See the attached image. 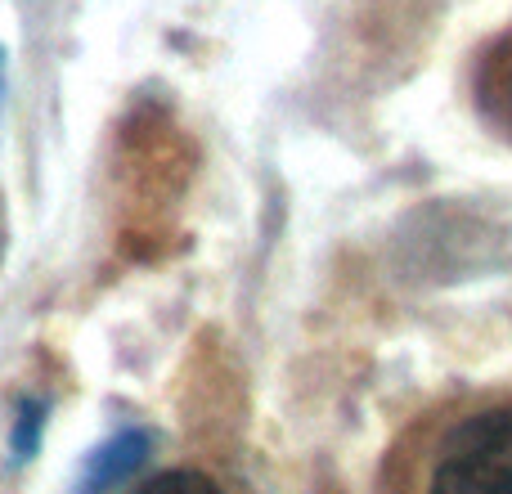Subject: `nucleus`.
<instances>
[{
  "mask_svg": "<svg viewBox=\"0 0 512 494\" xmlns=\"http://www.w3.org/2000/svg\"><path fill=\"white\" fill-rule=\"evenodd\" d=\"M45 423H50V400L45 396H27L14 414V427H9V463L23 468V463L36 459L41 450V436H45Z\"/></svg>",
  "mask_w": 512,
  "mask_h": 494,
  "instance_id": "obj_3",
  "label": "nucleus"
},
{
  "mask_svg": "<svg viewBox=\"0 0 512 494\" xmlns=\"http://www.w3.org/2000/svg\"><path fill=\"white\" fill-rule=\"evenodd\" d=\"M0 86H5V45H0Z\"/></svg>",
  "mask_w": 512,
  "mask_h": 494,
  "instance_id": "obj_5",
  "label": "nucleus"
},
{
  "mask_svg": "<svg viewBox=\"0 0 512 494\" xmlns=\"http://www.w3.org/2000/svg\"><path fill=\"white\" fill-rule=\"evenodd\" d=\"M508 104H512V59H508Z\"/></svg>",
  "mask_w": 512,
  "mask_h": 494,
  "instance_id": "obj_6",
  "label": "nucleus"
},
{
  "mask_svg": "<svg viewBox=\"0 0 512 494\" xmlns=\"http://www.w3.org/2000/svg\"><path fill=\"white\" fill-rule=\"evenodd\" d=\"M149 445L153 441L144 427H122V432H113L99 450L86 454V463H81V472H77V494H113L117 486H126V481L144 468Z\"/></svg>",
  "mask_w": 512,
  "mask_h": 494,
  "instance_id": "obj_2",
  "label": "nucleus"
},
{
  "mask_svg": "<svg viewBox=\"0 0 512 494\" xmlns=\"http://www.w3.org/2000/svg\"><path fill=\"white\" fill-rule=\"evenodd\" d=\"M131 494H225L221 486H216L207 472L198 468H176V472H158L153 481H144L140 490Z\"/></svg>",
  "mask_w": 512,
  "mask_h": 494,
  "instance_id": "obj_4",
  "label": "nucleus"
},
{
  "mask_svg": "<svg viewBox=\"0 0 512 494\" xmlns=\"http://www.w3.org/2000/svg\"><path fill=\"white\" fill-rule=\"evenodd\" d=\"M427 494H512V405L468 414L441 436Z\"/></svg>",
  "mask_w": 512,
  "mask_h": 494,
  "instance_id": "obj_1",
  "label": "nucleus"
}]
</instances>
